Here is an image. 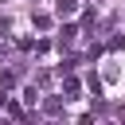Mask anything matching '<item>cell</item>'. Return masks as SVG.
Listing matches in <instances>:
<instances>
[{"label":"cell","mask_w":125,"mask_h":125,"mask_svg":"<svg viewBox=\"0 0 125 125\" xmlns=\"http://www.w3.org/2000/svg\"><path fill=\"white\" fill-rule=\"evenodd\" d=\"M55 8H59V16H70V12H74V8H78V0H59V4H55Z\"/></svg>","instance_id":"cell-1"}]
</instances>
